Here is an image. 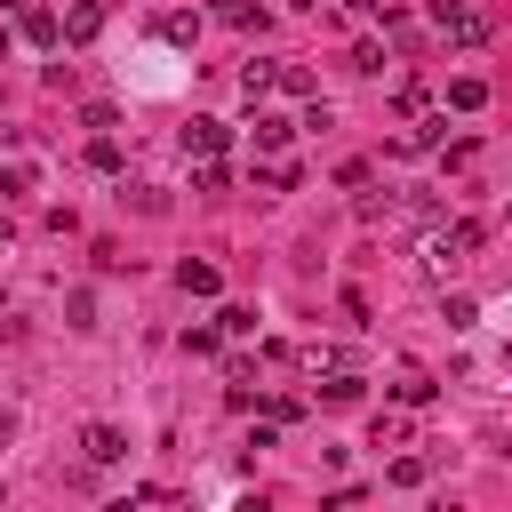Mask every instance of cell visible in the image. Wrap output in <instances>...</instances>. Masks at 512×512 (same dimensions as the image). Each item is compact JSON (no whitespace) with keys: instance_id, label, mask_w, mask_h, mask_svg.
Here are the masks:
<instances>
[{"instance_id":"7a4b0ae2","label":"cell","mask_w":512,"mask_h":512,"mask_svg":"<svg viewBox=\"0 0 512 512\" xmlns=\"http://www.w3.org/2000/svg\"><path fill=\"white\" fill-rule=\"evenodd\" d=\"M472 248H480V224H448V232H432V240H424V272H432V280H448V264H464Z\"/></svg>"},{"instance_id":"2e32d148","label":"cell","mask_w":512,"mask_h":512,"mask_svg":"<svg viewBox=\"0 0 512 512\" xmlns=\"http://www.w3.org/2000/svg\"><path fill=\"white\" fill-rule=\"evenodd\" d=\"M216 328H224V336H248V328H256V312H248V304H224V312H216Z\"/></svg>"},{"instance_id":"ac0fdd59","label":"cell","mask_w":512,"mask_h":512,"mask_svg":"<svg viewBox=\"0 0 512 512\" xmlns=\"http://www.w3.org/2000/svg\"><path fill=\"white\" fill-rule=\"evenodd\" d=\"M160 32H168V40H176V48H192V40H200V16H168V24H160Z\"/></svg>"},{"instance_id":"4fadbf2b","label":"cell","mask_w":512,"mask_h":512,"mask_svg":"<svg viewBox=\"0 0 512 512\" xmlns=\"http://www.w3.org/2000/svg\"><path fill=\"white\" fill-rule=\"evenodd\" d=\"M392 392H400V408H424V400H432V392H440V384H432V376H424V368H408V376H400V384H392Z\"/></svg>"},{"instance_id":"cb8c5ba5","label":"cell","mask_w":512,"mask_h":512,"mask_svg":"<svg viewBox=\"0 0 512 512\" xmlns=\"http://www.w3.org/2000/svg\"><path fill=\"white\" fill-rule=\"evenodd\" d=\"M0 8H16V0H0Z\"/></svg>"},{"instance_id":"6da1fadb","label":"cell","mask_w":512,"mask_h":512,"mask_svg":"<svg viewBox=\"0 0 512 512\" xmlns=\"http://www.w3.org/2000/svg\"><path fill=\"white\" fill-rule=\"evenodd\" d=\"M432 32L456 40V48H480V40H488V16H480L472 0H432Z\"/></svg>"},{"instance_id":"ba28073f","label":"cell","mask_w":512,"mask_h":512,"mask_svg":"<svg viewBox=\"0 0 512 512\" xmlns=\"http://www.w3.org/2000/svg\"><path fill=\"white\" fill-rule=\"evenodd\" d=\"M368 448H408V416H400V408H384V416L368 424Z\"/></svg>"},{"instance_id":"52a82bcc","label":"cell","mask_w":512,"mask_h":512,"mask_svg":"<svg viewBox=\"0 0 512 512\" xmlns=\"http://www.w3.org/2000/svg\"><path fill=\"white\" fill-rule=\"evenodd\" d=\"M320 392H328V408H352L368 384H360V368H328V384H320Z\"/></svg>"},{"instance_id":"5b68a950","label":"cell","mask_w":512,"mask_h":512,"mask_svg":"<svg viewBox=\"0 0 512 512\" xmlns=\"http://www.w3.org/2000/svg\"><path fill=\"white\" fill-rule=\"evenodd\" d=\"M176 288H184V296H216L224 280H216V264H200V256H184V264H176Z\"/></svg>"},{"instance_id":"ffe728a7","label":"cell","mask_w":512,"mask_h":512,"mask_svg":"<svg viewBox=\"0 0 512 512\" xmlns=\"http://www.w3.org/2000/svg\"><path fill=\"white\" fill-rule=\"evenodd\" d=\"M424 472H432V464H424V456H392V480H400V488H416V480H424Z\"/></svg>"},{"instance_id":"5bb4252c","label":"cell","mask_w":512,"mask_h":512,"mask_svg":"<svg viewBox=\"0 0 512 512\" xmlns=\"http://www.w3.org/2000/svg\"><path fill=\"white\" fill-rule=\"evenodd\" d=\"M272 88H288V96H312V72H304V64H272Z\"/></svg>"},{"instance_id":"603a6c76","label":"cell","mask_w":512,"mask_h":512,"mask_svg":"<svg viewBox=\"0 0 512 512\" xmlns=\"http://www.w3.org/2000/svg\"><path fill=\"white\" fill-rule=\"evenodd\" d=\"M8 432H16V416H8V408H0V448H8Z\"/></svg>"},{"instance_id":"9c48e42d","label":"cell","mask_w":512,"mask_h":512,"mask_svg":"<svg viewBox=\"0 0 512 512\" xmlns=\"http://www.w3.org/2000/svg\"><path fill=\"white\" fill-rule=\"evenodd\" d=\"M96 32H104V8H96V0H80V8L64 16V40H96Z\"/></svg>"},{"instance_id":"7c38bea8","label":"cell","mask_w":512,"mask_h":512,"mask_svg":"<svg viewBox=\"0 0 512 512\" xmlns=\"http://www.w3.org/2000/svg\"><path fill=\"white\" fill-rule=\"evenodd\" d=\"M448 104H456V112H480V104H488V80H472V72L448 80Z\"/></svg>"},{"instance_id":"277c9868","label":"cell","mask_w":512,"mask_h":512,"mask_svg":"<svg viewBox=\"0 0 512 512\" xmlns=\"http://www.w3.org/2000/svg\"><path fill=\"white\" fill-rule=\"evenodd\" d=\"M80 448H88V464H120V456H128V440H120L112 424H88V432H80Z\"/></svg>"},{"instance_id":"3957f363","label":"cell","mask_w":512,"mask_h":512,"mask_svg":"<svg viewBox=\"0 0 512 512\" xmlns=\"http://www.w3.org/2000/svg\"><path fill=\"white\" fill-rule=\"evenodd\" d=\"M224 136H232L224 120H192V128H184V152H192V160H216V152H224Z\"/></svg>"},{"instance_id":"9a60e30c","label":"cell","mask_w":512,"mask_h":512,"mask_svg":"<svg viewBox=\"0 0 512 512\" xmlns=\"http://www.w3.org/2000/svg\"><path fill=\"white\" fill-rule=\"evenodd\" d=\"M256 184H264V192H288V184H296V168H288V160H280V152H272V160H264V176H256Z\"/></svg>"},{"instance_id":"d6986e66","label":"cell","mask_w":512,"mask_h":512,"mask_svg":"<svg viewBox=\"0 0 512 512\" xmlns=\"http://www.w3.org/2000/svg\"><path fill=\"white\" fill-rule=\"evenodd\" d=\"M88 168H104V176H112V168H120V144H112V136H96V144H88Z\"/></svg>"},{"instance_id":"8992f818","label":"cell","mask_w":512,"mask_h":512,"mask_svg":"<svg viewBox=\"0 0 512 512\" xmlns=\"http://www.w3.org/2000/svg\"><path fill=\"white\" fill-rule=\"evenodd\" d=\"M288 136H296V120H280V112H256V152H288Z\"/></svg>"},{"instance_id":"44dd1931","label":"cell","mask_w":512,"mask_h":512,"mask_svg":"<svg viewBox=\"0 0 512 512\" xmlns=\"http://www.w3.org/2000/svg\"><path fill=\"white\" fill-rule=\"evenodd\" d=\"M8 192H24V168H0V200H8Z\"/></svg>"},{"instance_id":"7402d4cb","label":"cell","mask_w":512,"mask_h":512,"mask_svg":"<svg viewBox=\"0 0 512 512\" xmlns=\"http://www.w3.org/2000/svg\"><path fill=\"white\" fill-rule=\"evenodd\" d=\"M344 8H352V16H376V8H384V0H344Z\"/></svg>"},{"instance_id":"e0dca14e","label":"cell","mask_w":512,"mask_h":512,"mask_svg":"<svg viewBox=\"0 0 512 512\" xmlns=\"http://www.w3.org/2000/svg\"><path fill=\"white\" fill-rule=\"evenodd\" d=\"M216 344H224V328H184V352H192V360H208Z\"/></svg>"},{"instance_id":"30bf717a","label":"cell","mask_w":512,"mask_h":512,"mask_svg":"<svg viewBox=\"0 0 512 512\" xmlns=\"http://www.w3.org/2000/svg\"><path fill=\"white\" fill-rule=\"evenodd\" d=\"M24 40H32V48H56V40H64V24H56L48 8H24Z\"/></svg>"},{"instance_id":"8fae6325","label":"cell","mask_w":512,"mask_h":512,"mask_svg":"<svg viewBox=\"0 0 512 512\" xmlns=\"http://www.w3.org/2000/svg\"><path fill=\"white\" fill-rule=\"evenodd\" d=\"M440 136H448V120H416L408 136H392V152H432Z\"/></svg>"}]
</instances>
